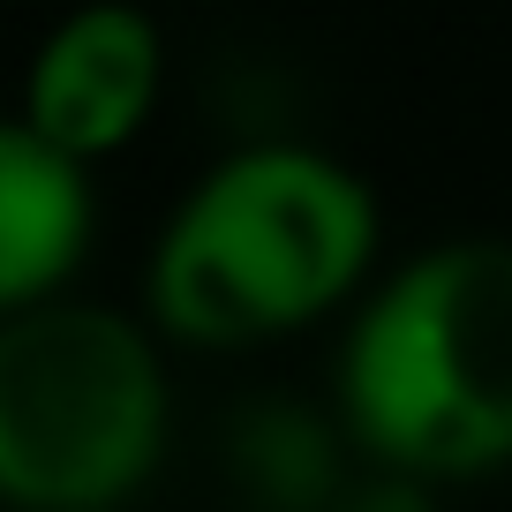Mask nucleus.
I'll use <instances>...</instances> for the list:
<instances>
[{
	"mask_svg": "<svg viewBox=\"0 0 512 512\" xmlns=\"http://www.w3.org/2000/svg\"><path fill=\"white\" fill-rule=\"evenodd\" d=\"M377 196L309 144L226 151L174 204L144 272L151 324L181 347H256L332 317L369 279Z\"/></svg>",
	"mask_w": 512,
	"mask_h": 512,
	"instance_id": "f257e3e1",
	"label": "nucleus"
},
{
	"mask_svg": "<svg viewBox=\"0 0 512 512\" xmlns=\"http://www.w3.org/2000/svg\"><path fill=\"white\" fill-rule=\"evenodd\" d=\"M339 422L377 475L460 482L512 460V241H430L354 309Z\"/></svg>",
	"mask_w": 512,
	"mask_h": 512,
	"instance_id": "f03ea898",
	"label": "nucleus"
},
{
	"mask_svg": "<svg viewBox=\"0 0 512 512\" xmlns=\"http://www.w3.org/2000/svg\"><path fill=\"white\" fill-rule=\"evenodd\" d=\"M174 422L151 332L98 302L0 317V505L121 512L151 482Z\"/></svg>",
	"mask_w": 512,
	"mask_h": 512,
	"instance_id": "7ed1b4c3",
	"label": "nucleus"
},
{
	"mask_svg": "<svg viewBox=\"0 0 512 512\" xmlns=\"http://www.w3.org/2000/svg\"><path fill=\"white\" fill-rule=\"evenodd\" d=\"M166 83V38L144 8H121V0H98L76 8L46 31V46L31 53V76H23V113L38 144H53L61 159H76L91 174V159L136 144V128L151 121Z\"/></svg>",
	"mask_w": 512,
	"mask_h": 512,
	"instance_id": "20e7f679",
	"label": "nucleus"
},
{
	"mask_svg": "<svg viewBox=\"0 0 512 512\" xmlns=\"http://www.w3.org/2000/svg\"><path fill=\"white\" fill-rule=\"evenodd\" d=\"M91 174L0 113V317L61 302L68 272L91 249Z\"/></svg>",
	"mask_w": 512,
	"mask_h": 512,
	"instance_id": "39448f33",
	"label": "nucleus"
},
{
	"mask_svg": "<svg viewBox=\"0 0 512 512\" xmlns=\"http://www.w3.org/2000/svg\"><path fill=\"white\" fill-rule=\"evenodd\" d=\"M241 490L264 512H332L339 475H332V430L302 407H264L249 415V430L234 437Z\"/></svg>",
	"mask_w": 512,
	"mask_h": 512,
	"instance_id": "423d86ee",
	"label": "nucleus"
},
{
	"mask_svg": "<svg viewBox=\"0 0 512 512\" xmlns=\"http://www.w3.org/2000/svg\"><path fill=\"white\" fill-rule=\"evenodd\" d=\"M332 512H430V497H422V482H407V475H377L369 490H339Z\"/></svg>",
	"mask_w": 512,
	"mask_h": 512,
	"instance_id": "0eeeda50",
	"label": "nucleus"
}]
</instances>
